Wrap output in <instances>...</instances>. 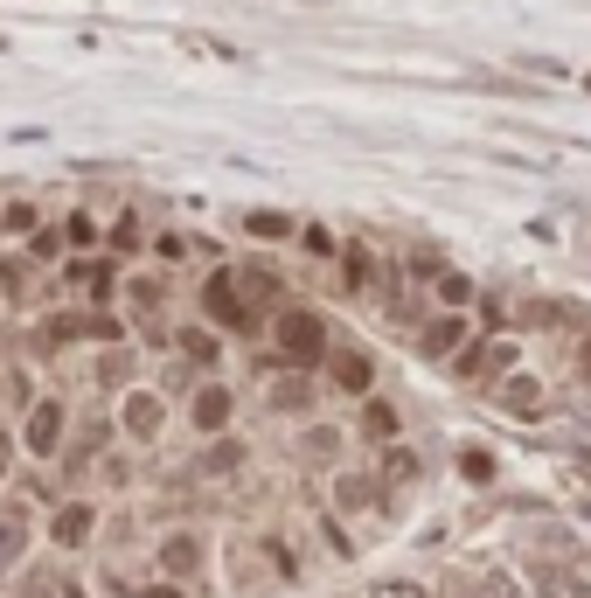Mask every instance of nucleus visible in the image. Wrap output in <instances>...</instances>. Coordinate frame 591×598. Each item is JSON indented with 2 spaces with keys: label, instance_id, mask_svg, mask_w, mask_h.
<instances>
[{
  "label": "nucleus",
  "instance_id": "obj_10",
  "mask_svg": "<svg viewBox=\"0 0 591 598\" xmlns=\"http://www.w3.org/2000/svg\"><path fill=\"white\" fill-rule=\"evenodd\" d=\"M237 459H244V452H237V439H223V452H209V459H202V466H209V473H230V466H237Z\"/></svg>",
  "mask_w": 591,
  "mask_h": 598
},
{
  "label": "nucleus",
  "instance_id": "obj_12",
  "mask_svg": "<svg viewBox=\"0 0 591 598\" xmlns=\"http://www.w3.org/2000/svg\"><path fill=\"white\" fill-rule=\"evenodd\" d=\"M153 425H160V404L140 397V404H133V432H153Z\"/></svg>",
  "mask_w": 591,
  "mask_h": 598
},
{
  "label": "nucleus",
  "instance_id": "obj_16",
  "mask_svg": "<svg viewBox=\"0 0 591 598\" xmlns=\"http://www.w3.org/2000/svg\"><path fill=\"white\" fill-rule=\"evenodd\" d=\"M0 473H7V439H0Z\"/></svg>",
  "mask_w": 591,
  "mask_h": 598
},
{
  "label": "nucleus",
  "instance_id": "obj_1",
  "mask_svg": "<svg viewBox=\"0 0 591 598\" xmlns=\"http://www.w3.org/2000/svg\"><path fill=\"white\" fill-rule=\"evenodd\" d=\"M279 334H286V348H293V355H313V348H320V320H306V313H286V320H279Z\"/></svg>",
  "mask_w": 591,
  "mask_h": 598
},
{
  "label": "nucleus",
  "instance_id": "obj_14",
  "mask_svg": "<svg viewBox=\"0 0 591 598\" xmlns=\"http://www.w3.org/2000/svg\"><path fill=\"white\" fill-rule=\"evenodd\" d=\"M56 529H63V543H77V536H84V529H91V515H84V508H70V515H63V522H56Z\"/></svg>",
  "mask_w": 591,
  "mask_h": 598
},
{
  "label": "nucleus",
  "instance_id": "obj_7",
  "mask_svg": "<svg viewBox=\"0 0 591 598\" xmlns=\"http://www.w3.org/2000/svg\"><path fill=\"white\" fill-rule=\"evenodd\" d=\"M14 557H21V515L0 522V564H14Z\"/></svg>",
  "mask_w": 591,
  "mask_h": 598
},
{
  "label": "nucleus",
  "instance_id": "obj_4",
  "mask_svg": "<svg viewBox=\"0 0 591 598\" xmlns=\"http://www.w3.org/2000/svg\"><path fill=\"white\" fill-rule=\"evenodd\" d=\"M508 411H522V418H536L543 411V397H536V383L522 376V383H508Z\"/></svg>",
  "mask_w": 591,
  "mask_h": 598
},
{
  "label": "nucleus",
  "instance_id": "obj_5",
  "mask_svg": "<svg viewBox=\"0 0 591 598\" xmlns=\"http://www.w3.org/2000/svg\"><path fill=\"white\" fill-rule=\"evenodd\" d=\"M56 432H63V418L56 411H35V452H56Z\"/></svg>",
  "mask_w": 591,
  "mask_h": 598
},
{
  "label": "nucleus",
  "instance_id": "obj_6",
  "mask_svg": "<svg viewBox=\"0 0 591 598\" xmlns=\"http://www.w3.org/2000/svg\"><path fill=\"white\" fill-rule=\"evenodd\" d=\"M459 334H466L459 320H439V327L425 334V348H432V355H445V348H459Z\"/></svg>",
  "mask_w": 591,
  "mask_h": 598
},
{
  "label": "nucleus",
  "instance_id": "obj_3",
  "mask_svg": "<svg viewBox=\"0 0 591 598\" xmlns=\"http://www.w3.org/2000/svg\"><path fill=\"white\" fill-rule=\"evenodd\" d=\"M334 383H341V390H369V362H362V355H341V362H334Z\"/></svg>",
  "mask_w": 591,
  "mask_h": 598
},
{
  "label": "nucleus",
  "instance_id": "obj_11",
  "mask_svg": "<svg viewBox=\"0 0 591 598\" xmlns=\"http://www.w3.org/2000/svg\"><path fill=\"white\" fill-rule=\"evenodd\" d=\"M272 404H286V411H299V404H306V383H293V376H286V383L272 390Z\"/></svg>",
  "mask_w": 591,
  "mask_h": 598
},
{
  "label": "nucleus",
  "instance_id": "obj_8",
  "mask_svg": "<svg viewBox=\"0 0 591 598\" xmlns=\"http://www.w3.org/2000/svg\"><path fill=\"white\" fill-rule=\"evenodd\" d=\"M195 418H202V425H223V418H230V397H216V390H209V397H202V411H195Z\"/></svg>",
  "mask_w": 591,
  "mask_h": 598
},
{
  "label": "nucleus",
  "instance_id": "obj_2",
  "mask_svg": "<svg viewBox=\"0 0 591 598\" xmlns=\"http://www.w3.org/2000/svg\"><path fill=\"white\" fill-rule=\"evenodd\" d=\"M160 564H167V571H181V578H188V571H195V564H202V543H195V536H174V543H160Z\"/></svg>",
  "mask_w": 591,
  "mask_h": 598
},
{
  "label": "nucleus",
  "instance_id": "obj_13",
  "mask_svg": "<svg viewBox=\"0 0 591 598\" xmlns=\"http://www.w3.org/2000/svg\"><path fill=\"white\" fill-rule=\"evenodd\" d=\"M251 230H258V237H286V216H272V209H258V216H251Z\"/></svg>",
  "mask_w": 591,
  "mask_h": 598
},
{
  "label": "nucleus",
  "instance_id": "obj_15",
  "mask_svg": "<svg viewBox=\"0 0 591 598\" xmlns=\"http://www.w3.org/2000/svg\"><path fill=\"white\" fill-rule=\"evenodd\" d=\"M376 598H418V592H411V585H383Z\"/></svg>",
  "mask_w": 591,
  "mask_h": 598
},
{
  "label": "nucleus",
  "instance_id": "obj_9",
  "mask_svg": "<svg viewBox=\"0 0 591 598\" xmlns=\"http://www.w3.org/2000/svg\"><path fill=\"white\" fill-rule=\"evenodd\" d=\"M390 473H397V480H411V473H418V459H411V452H383V480H390Z\"/></svg>",
  "mask_w": 591,
  "mask_h": 598
}]
</instances>
